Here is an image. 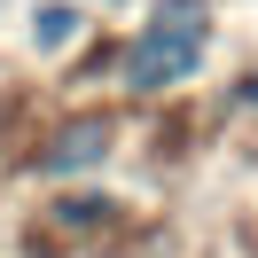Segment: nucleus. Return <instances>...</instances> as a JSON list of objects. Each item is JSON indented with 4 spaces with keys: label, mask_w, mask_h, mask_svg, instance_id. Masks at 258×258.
Here are the masks:
<instances>
[{
    "label": "nucleus",
    "mask_w": 258,
    "mask_h": 258,
    "mask_svg": "<svg viewBox=\"0 0 258 258\" xmlns=\"http://www.w3.org/2000/svg\"><path fill=\"white\" fill-rule=\"evenodd\" d=\"M204 47H211V8L204 0H164L125 47V86L133 94H164V86H180L204 63Z\"/></svg>",
    "instance_id": "nucleus-1"
},
{
    "label": "nucleus",
    "mask_w": 258,
    "mask_h": 258,
    "mask_svg": "<svg viewBox=\"0 0 258 258\" xmlns=\"http://www.w3.org/2000/svg\"><path fill=\"white\" fill-rule=\"evenodd\" d=\"M79 24H86L79 8H63V0H47V8L32 16V39H39V47L55 55V47H71V39H79Z\"/></svg>",
    "instance_id": "nucleus-3"
},
{
    "label": "nucleus",
    "mask_w": 258,
    "mask_h": 258,
    "mask_svg": "<svg viewBox=\"0 0 258 258\" xmlns=\"http://www.w3.org/2000/svg\"><path fill=\"white\" fill-rule=\"evenodd\" d=\"M110 149H117V117L86 110V117H71V125H55V133H47L39 164H47V172H94Z\"/></svg>",
    "instance_id": "nucleus-2"
}]
</instances>
